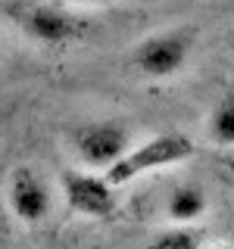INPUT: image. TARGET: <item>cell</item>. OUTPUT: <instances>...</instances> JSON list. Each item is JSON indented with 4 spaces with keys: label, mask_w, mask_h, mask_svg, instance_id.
Instances as JSON below:
<instances>
[{
    "label": "cell",
    "mask_w": 234,
    "mask_h": 249,
    "mask_svg": "<svg viewBox=\"0 0 234 249\" xmlns=\"http://www.w3.org/2000/svg\"><path fill=\"white\" fill-rule=\"evenodd\" d=\"M0 13L25 37L44 47L72 44L84 35V22L72 10H66L59 3H47V0H3Z\"/></svg>",
    "instance_id": "obj_1"
},
{
    "label": "cell",
    "mask_w": 234,
    "mask_h": 249,
    "mask_svg": "<svg viewBox=\"0 0 234 249\" xmlns=\"http://www.w3.org/2000/svg\"><path fill=\"white\" fill-rule=\"evenodd\" d=\"M197 146L194 140L181 134V131H166V134H153L147 137L144 143L131 146L128 153L122 156L116 165L106 168V178L116 187H125L131 181H137L140 175H150V171L159 168H172V165H181V162L194 159Z\"/></svg>",
    "instance_id": "obj_2"
},
{
    "label": "cell",
    "mask_w": 234,
    "mask_h": 249,
    "mask_svg": "<svg viewBox=\"0 0 234 249\" xmlns=\"http://www.w3.org/2000/svg\"><path fill=\"white\" fill-rule=\"evenodd\" d=\"M66 143L84 168H109L131 150V128L116 119L78 122L66 131Z\"/></svg>",
    "instance_id": "obj_3"
},
{
    "label": "cell",
    "mask_w": 234,
    "mask_h": 249,
    "mask_svg": "<svg viewBox=\"0 0 234 249\" xmlns=\"http://www.w3.org/2000/svg\"><path fill=\"white\" fill-rule=\"evenodd\" d=\"M191 50H194L191 31L187 28H169V31H156V35L137 41L131 47L128 62L140 78L166 81V78H175L187 66Z\"/></svg>",
    "instance_id": "obj_4"
},
{
    "label": "cell",
    "mask_w": 234,
    "mask_h": 249,
    "mask_svg": "<svg viewBox=\"0 0 234 249\" xmlns=\"http://www.w3.org/2000/svg\"><path fill=\"white\" fill-rule=\"evenodd\" d=\"M6 206H10V215L19 224L35 228V224L47 221V215L53 209L50 184L31 165H16L10 171V181H6Z\"/></svg>",
    "instance_id": "obj_5"
},
{
    "label": "cell",
    "mask_w": 234,
    "mask_h": 249,
    "mask_svg": "<svg viewBox=\"0 0 234 249\" xmlns=\"http://www.w3.org/2000/svg\"><path fill=\"white\" fill-rule=\"evenodd\" d=\"M62 196L72 215L81 218H109L119 206L116 184L106 175H91V171H62Z\"/></svg>",
    "instance_id": "obj_6"
},
{
    "label": "cell",
    "mask_w": 234,
    "mask_h": 249,
    "mask_svg": "<svg viewBox=\"0 0 234 249\" xmlns=\"http://www.w3.org/2000/svg\"><path fill=\"white\" fill-rule=\"evenodd\" d=\"M206 212H209V196L197 184H178L166 199V218L175 221V224H181V228L200 221Z\"/></svg>",
    "instance_id": "obj_7"
},
{
    "label": "cell",
    "mask_w": 234,
    "mask_h": 249,
    "mask_svg": "<svg viewBox=\"0 0 234 249\" xmlns=\"http://www.w3.org/2000/svg\"><path fill=\"white\" fill-rule=\"evenodd\" d=\"M206 137L222 150L234 146V90L218 97V103L213 106V112L206 119Z\"/></svg>",
    "instance_id": "obj_8"
},
{
    "label": "cell",
    "mask_w": 234,
    "mask_h": 249,
    "mask_svg": "<svg viewBox=\"0 0 234 249\" xmlns=\"http://www.w3.org/2000/svg\"><path fill=\"white\" fill-rule=\"evenodd\" d=\"M147 249H200V233L178 224L175 231H166L162 237H156Z\"/></svg>",
    "instance_id": "obj_9"
},
{
    "label": "cell",
    "mask_w": 234,
    "mask_h": 249,
    "mask_svg": "<svg viewBox=\"0 0 234 249\" xmlns=\"http://www.w3.org/2000/svg\"><path fill=\"white\" fill-rule=\"evenodd\" d=\"M75 3H88V6H103V3H113V0H75Z\"/></svg>",
    "instance_id": "obj_10"
},
{
    "label": "cell",
    "mask_w": 234,
    "mask_h": 249,
    "mask_svg": "<svg viewBox=\"0 0 234 249\" xmlns=\"http://www.w3.org/2000/svg\"><path fill=\"white\" fill-rule=\"evenodd\" d=\"M0 249H10V243H6V240H3V237H0Z\"/></svg>",
    "instance_id": "obj_11"
}]
</instances>
